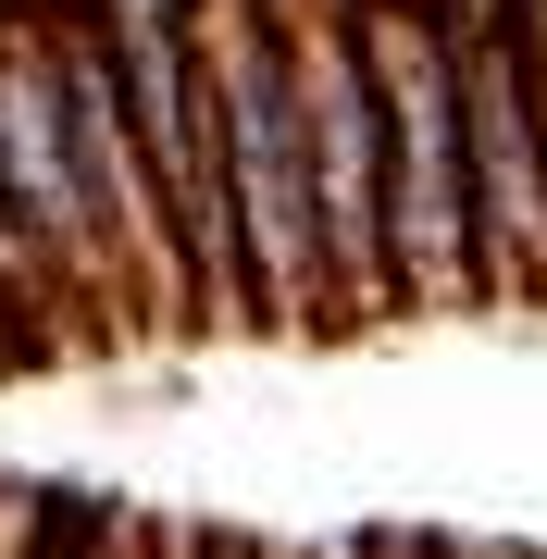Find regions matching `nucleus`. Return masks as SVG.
I'll return each instance as SVG.
<instances>
[{
  "mask_svg": "<svg viewBox=\"0 0 547 559\" xmlns=\"http://www.w3.org/2000/svg\"><path fill=\"white\" fill-rule=\"evenodd\" d=\"M200 138L212 200L237 237L249 336H324V224H311V138H299V50L286 0H200Z\"/></svg>",
  "mask_w": 547,
  "mask_h": 559,
  "instance_id": "f257e3e1",
  "label": "nucleus"
},
{
  "mask_svg": "<svg viewBox=\"0 0 547 559\" xmlns=\"http://www.w3.org/2000/svg\"><path fill=\"white\" fill-rule=\"evenodd\" d=\"M348 38H361L373 124H385V286H399V311H486L448 0H348Z\"/></svg>",
  "mask_w": 547,
  "mask_h": 559,
  "instance_id": "f03ea898",
  "label": "nucleus"
},
{
  "mask_svg": "<svg viewBox=\"0 0 547 559\" xmlns=\"http://www.w3.org/2000/svg\"><path fill=\"white\" fill-rule=\"evenodd\" d=\"M486 311L547 299V0H448Z\"/></svg>",
  "mask_w": 547,
  "mask_h": 559,
  "instance_id": "7ed1b4c3",
  "label": "nucleus"
},
{
  "mask_svg": "<svg viewBox=\"0 0 547 559\" xmlns=\"http://www.w3.org/2000/svg\"><path fill=\"white\" fill-rule=\"evenodd\" d=\"M286 50H299V138H311V224H324V299L336 323H385V124L373 75L348 38V0H286Z\"/></svg>",
  "mask_w": 547,
  "mask_h": 559,
  "instance_id": "20e7f679",
  "label": "nucleus"
},
{
  "mask_svg": "<svg viewBox=\"0 0 547 559\" xmlns=\"http://www.w3.org/2000/svg\"><path fill=\"white\" fill-rule=\"evenodd\" d=\"M187 559H274V547H249V535H175Z\"/></svg>",
  "mask_w": 547,
  "mask_h": 559,
  "instance_id": "39448f33",
  "label": "nucleus"
},
{
  "mask_svg": "<svg viewBox=\"0 0 547 559\" xmlns=\"http://www.w3.org/2000/svg\"><path fill=\"white\" fill-rule=\"evenodd\" d=\"M361 559H448L436 535H361Z\"/></svg>",
  "mask_w": 547,
  "mask_h": 559,
  "instance_id": "423d86ee",
  "label": "nucleus"
}]
</instances>
